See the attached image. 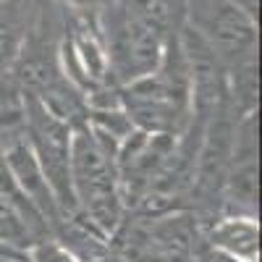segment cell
Segmentation results:
<instances>
[{
    "instance_id": "2",
    "label": "cell",
    "mask_w": 262,
    "mask_h": 262,
    "mask_svg": "<svg viewBox=\"0 0 262 262\" xmlns=\"http://www.w3.org/2000/svg\"><path fill=\"white\" fill-rule=\"evenodd\" d=\"M71 131L74 128L69 123L55 118L34 95L24 97V134L63 217H76V202L71 191Z\"/></svg>"
},
{
    "instance_id": "7",
    "label": "cell",
    "mask_w": 262,
    "mask_h": 262,
    "mask_svg": "<svg viewBox=\"0 0 262 262\" xmlns=\"http://www.w3.org/2000/svg\"><path fill=\"white\" fill-rule=\"evenodd\" d=\"M210 247L238 262H259V223L252 215H228L210 228Z\"/></svg>"
},
{
    "instance_id": "13",
    "label": "cell",
    "mask_w": 262,
    "mask_h": 262,
    "mask_svg": "<svg viewBox=\"0 0 262 262\" xmlns=\"http://www.w3.org/2000/svg\"><path fill=\"white\" fill-rule=\"evenodd\" d=\"M11 259H24V254H16V252H11V249L0 247V262H11Z\"/></svg>"
},
{
    "instance_id": "3",
    "label": "cell",
    "mask_w": 262,
    "mask_h": 262,
    "mask_svg": "<svg viewBox=\"0 0 262 262\" xmlns=\"http://www.w3.org/2000/svg\"><path fill=\"white\" fill-rule=\"evenodd\" d=\"M165 32L147 24L142 18L128 16L118 6L107 16L105 24V50L111 60V74L123 86L149 76L160 66L165 50Z\"/></svg>"
},
{
    "instance_id": "12",
    "label": "cell",
    "mask_w": 262,
    "mask_h": 262,
    "mask_svg": "<svg viewBox=\"0 0 262 262\" xmlns=\"http://www.w3.org/2000/svg\"><path fill=\"white\" fill-rule=\"evenodd\" d=\"M74 11H79V13H84V11H92V8H97L102 0H66Z\"/></svg>"
},
{
    "instance_id": "10",
    "label": "cell",
    "mask_w": 262,
    "mask_h": 262,
    "mask_svg": "<svg viewBox=\"0 0 262 262\" xmlns=\"http://www.w3.org/2000/svg\"><path fill=\"white\" fill-rule=\"evenodd\" d=\"M27 262H79V257L60 242H50V238H39L24 252Z\"/></svg>"
},
{
    "instance_id": "4",
    "label": "cell",
    "mask_w": 262,
    "mask_h": 262,
    "mask_svg": "<svg viewBox=\"0 0 262 262\" xmlns=\"http://www.w3.org/2000/svg\"><path fill=\"white\" fill-rule=\"evenodd\" d=\"M205 16L191 27L210 50L221 58V63L238 66L254 58L257 50V21H252L244 11H238L228 0H205Z\"/></svg>"
},
{
    "instance_id": "11",
    "label": "cell",
    "mask_w": 262,
    "mask_h": 262,
    "mask_svg": "<svg viewBox=\"0 0 262 262\" xmlns=\"http://www.w3.org/2000/svg\"><path fill=\"white\" fill-rule=\"evenodd\" d=\"M18 55V37L11 27L0 24V71L8 69Z\"/></svg>"
},
{
    "instance_id": "9",
    "label": "cell",
    "mask_w": 262,
    "mask_h": 262,
    "mask_svg": "<svg viewBox=\"0 0 262 262\" xmlns=\"http://www.w3.org/2000/svg\"><path fill=\"white\" fill-rule=\"evenodd\" d=\"M116 6L126 11L128 16L142 18L163 32L168 29L170 16H173V0H116Z\"/></svg>"
},
{
    "instance_id": "8",
    "label": "cell",
    "mask_w": 262,
    "mask_h": 262,
    "mask_svg": "<svg viewBox=\"0 0 262 262\" xmlns=\"http://www.w3.org/2000/svg\"><path fill=\"white\" fill-rule=\"evenodd\" d=\"M34 221H42L34 210L0 194V247L3 249L24 254L34 242H39Z\"/></svg>"
},
{
    "instance_id": "5",
    "label": "cell",
    "mask_w": 262,
    "mask_h": 262,
    "mask_svg": "<svg viewBox=\"0 0 262 262\" xmlns=\"http://www.w3.org/2000/svg\"><path fill=\"white\" fill-rule=\"evenodd\" d=\"M63 58H66V79H71V84L79 92L92 95L102 86H111L113 74L105 42L90 24L79 21L71 29L63 45Z\"/></svg>"
},
{
    "instance_id": "6",
    "label": "cell",
    "mask_w": 262,
    "mask_h": 262,
    "mask_svg": "<svg viewBox=\"0 0 262 262\" xmlns=\"http://www.w3.org/2000/svg\"><path fill=\"white\" fill-rule=\"evenodd\" d=\"M0 158H3V165L8 170L13 186L18 189V194L24 196L27 205L42 217V221L48 223V221L63 217V212L55 205V196H53V191L45 181V173H42L34 152H32V144H29L27 134L11 137V142L6 144Z\"/></svg>"
},
{
    "instance_id": "1",
    "label": "cell",
    "mask_w": 262,
    "mask_h": 262,
    "mask_svg": "<svg viewBox=\"0 0 262 262\" xmlns=\"http://www.w3.org/2000/svg\"><path fill=\"white\" fill-rule=\"evenodd\" d=\"M116 152V144L97 137L86 123L71 131V191L76 217L105 238L121 228L126 207Z\"/></svg>"
}]
</instances>
